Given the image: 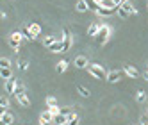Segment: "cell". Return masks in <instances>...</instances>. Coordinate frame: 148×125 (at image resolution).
Here are the masks:
<instances>
[{"mask_svg":"<svg viewBox=\"0 0 148 125\" xmlns=\"http://www.w3.org/2000/svg\"><path fill=\"white\" fill-rule=\"evenodd\" d=\"M111 25H107V23H102V27H100V32L97 34V43L98 45H105L109 41V36H111Z\"/></svg>","mask_w":148,"mask_h":125,"instance_id":"obj_1","label":"cell"},{"mask_svg":"<svg viewBox=\"0 0 148 125\" xmlns=\"http://www.w3.org/2000/svg\"><path fill=\"white\" fill-rule=\"evenodd\" d=\"M88 71L91 73V77H95V79H107V71H105V68L100 66V65H89Z\"/></svg>","mask_w":148,"mask_h":125,"instance_id":"obj_2","label":"cell"},{"mask_svg":"<svg viewBox=\"0 0 148 125\" xmlns=\"http://www.w3.org/2000/svg\"><path fill=\"white\" fill-rule=\"evenodd\" d=\"M71 45H73L71 34H70V30H68V29H64V30H62V47H64V52H66V50H70V48H71Z\"/></svg>","mask_w":148,"mask_h":125,"instance_id":"obj_3","label":"cell"},{"mask_svg":"<svg viewBox=\"0 0 148 125\" xmlns=\"http://www.w3.org/2000/svg\"><path fill=\"white\" fill-rule=\"evenodd\" d=\"M121 79V73H120V70H111V71H107V82H111V84H114V82H118Z\"/></svg>","mask_w":148,"mask_h":125,"instance_id":"obj_4","label":"cell"},{"mask_svg":"<svg viewBox=\"0 0 148 125\" xmlns=\"http://www.w3.org/2000/svg\"><path fill=\"white\" fill-rule=\"evenodd\" d=\"M123 71H125L129 77H132V79H139V75H141L139 71H137V68H134V66H130V65H125V66H123Z\"/></svg>","mask_w":148,"mask_h":125,"instance_id":"obj_5","label":"cell"},{"mask_svg":"<svg viewBox=\"0 0 148 125\" xmlns=\"http://www.w3.org/2000/svg\"><path fill=\"white\" fill-rule=\"evenodd\" d=\"M13 122H14V116H13L11 113L4 111L2 114H0V123H2V125H11Z\"/></svg>","mask_w":148,"mask_h":125,"instance_id":"obj_6","label":"cell"},{"mask_svg":"<svg viewBox=\"0 0 148 125\" xmlns=\"http://www.w3.org/2000/svg\"><path fill=\"white\" fill-rule=\"evenodd\" d=\"M75 68H79V70H82V68H88L89 66V61L84 57V56H79V57H75Z\"/></svg>","mask_w":148,"mask_h":125,"instance_id":"obj_7","label":"cell"},{"mask_svg":"<svg viewBox=\"0 0 148 125\" xmlns=\"http://www.w3.org/2000/svg\"><path fill=\"white\" fill-rule=\"evenodd\" d=\"M16 86H18V80H16L14 77H13V79H9V80H5V91H7V93H11V95H14Z\"/></svg>","mask_w":148,"mask_h":125,"instance_id":"obj_8","label":"cell"},{"mask_svg":"<svg viewBox=\"0 0 148 125\" xmlns=\"http://www.w3.org/2000/svg\"><path fill=\"white\" fill-rule=\"evenodd\" d=\"M14 97H16V100H18L20 106H23V107H29L30 106V100H29V97L25 95V93H20V95H14Z\"/></svg>","mask_w":148,"mask_h":125,"instance_id":"obj_9","label":"cell"},{"mask_svg":"<svg viewBox=\"0 0 148 125\" xmlns=\"http://www.w3.org/2000/svg\"><path fill=\"white\" fill-rule=\"evenodd\" d=\"M50 52H54V54H57V52H64V47H62V39H57L54 45H50L48 47Z\"/></svg>","mask_w":148,"mask_h":125,"instance_id":"obj_10","label":"cell"},{"mask_svg":"<svg viewBox=\"0 0 148 125\" xmlns=\"http://www.w3.org/2000/svg\"><path fill=\"white\" fill-rule=\"evenodd\" d=\"M100 27H102V23H91L88 27V34L93 36V38H97V34L100 32Z\"/></svg>","mask_w":148,"mask_h":125,"instance_id":"obj_11","label":"cell"},{"mask_svg":"<svg viewBox=\"0 0 148 125\" xmlns=\"http://www.w3.org/2000/svg\"><path fill=\"white\" fill-rule=\"evenodd\" d=\"M39 122H54V114L50 113V109H47L39 114Z\"/></svg>","mask_w":148,"mask_h":125,"instance_id":"obj_12","label":"cell"},{"mask_svg":"<svg viewBox=\"0 0 148 125\" xmlns=\"http://www.w3.org/2000/svg\"><path fill=\"white\" fill-rule=\"evenodd\" d=\"M120 7H123V9H125V11L129 13V14H137V9L132 5V2H123Z\"/></svg>","mask_w":148,"mask_h":125,"instance_id":"obj_13","label":"cell"},{"mask_svg":"<svg viewBox=\"0 0 148 125\" xmlns=\"http://www.w3.org/2000/svg\"><path fill=\"white\" fill-rule=\"evenodd\" d=\"M54 123L56 125L68 123V116H66V114H62V113H59V114H56V116H54Z\"/></svg>","mask_w":148,"mask_h":125,"instance_id":"obj_14","label":"cell"},{"mask_svg":"<svg viewBox=\"0 0 148 125\" xmlns=\"http://www.w3.org/2000/svg\"><path fill=\"white\" fill-rule=\"evenodd\" d=\"M114 11H116V9H109V7H103V5H100V9L97 11V14H98V16H111Z\"/></svg>","mask_w":148,"mask_h":125,"instance_id":"obj_15","label":"cell"},{"mask_svg":"<svg viewBox=\"0 0 148 125\" xmlns=\"http://www.w3.org/2000/svg\"><path fill=\"white\" fill-rule=\"evenodd\" d=\"M0 77H2L4 80L13 79V71H11V68H0Z\"/></svg>","mask_w":148,"mask_h":125,"instance_id":"obj_16","label":"cell"},{"mask_svg":"<svg viewBox=\"0 0 148 125\" xmlns=\"http://www.w3.org/2000/svg\"><path fill=\"white\" fill-rule=\"evenodd\" d=\"M75 9L79 13H86V11H89V7H88V4H86V0H79V2L75 4Z\"/></svg>","mask_w":148,"mask_h":125,"instance_id":"obj_17","label":"cell"},{"mask_svg":"<svg viewBox=\"0 0 148 125\" xmlns=\"http://www.w3.org/2000/svg\"><path fill=\"white\" fill-rule=\"evenodd\" d=\"M20 32H22V34H23V38H25V39H29V41H32V39H36V36H34L32 32H30V29H29V25H27V27H23L22 30H20Z\"/></svg>","mask_w":148,"mask_h":125,"instance_id":"obj_18","label":"cell"},{"mask_svg":"<svg viewBox=\"0 0 148 125\" xmlns=\"http://www.w3.org/2000/svg\"><path fill=\"white\" fill-rule=\"evenodd\" d=\"M66 68H68V61H64V59H62V61H59V62H57V66H56L57 73H64V71H66Z\"/></svg>","mask_w":148,"mask_h":125,"instance_id":"obj_19","label":"cell"},{"mask_svg":"<svg viewBox=\"0 0 148 125\" xmlns=\"http://www.w3.org/2000/svg\"><path fill=\"white\" fill-rule=\"evenodd\" d=\"M80 123V118L77 116L75 113H71V114H68V125H79Z\"/></svg>","mask_w":148,"mask_h":125,"instance_id":"obj_20","label":"cell"},{"mask_svg":"<svg viewBox=\"0 0 148 125\" xmlns=\"http://www.w3.org/2000/svg\"><path fill=\"white\" fill-rule=\"evenodd\" d=\"M86 4H88V7L91 9V11H95V13L100 9V4L97 2V0H86Z\"/></svg>","mask_w":148,"mask_h":125,"instance_id":"obj_21","label":"cell"},{"mask_svg":"<svg viewBox=\"0 0 148 125\" xmlns=\"http://www.w3.org/2000/svg\"><path fill=\"white\" fill-rule=\"evenodd\" d=\"M29 29H30V32H32V34H34L36 38H38V36L41 34V27H39L38 23H29Z\"/></svg>","mask_w":148,"mask_h":125,"instance_id":"obj_22","label":"cell"},{"mask_svg":"<svg viewBox=\"0 0 148 125\" xmlns=\"http://www.w3.org/2000/svg\"><path fill=\"white\" fill-rule=\"evenodd\" d=\"M56 41H57V38H56V36H47V38L43 39V45H45V47L48 48L50 45H54V43H56Z\"/></svg>","mask_w":148,"mask_h":125,"instance_id":"obj_23","label":"cell"},{"mask_svg":"<svg viewBox=\"0 0 148 125\" xmlns=\"http://www.w3.org/2000/svg\"><path fill=\"white\" fill-rule=\"evenodd\" d=\"M136 102H139V104L146 102V93H145L143 89H139V91H137V95H136Z\"/></svg>","mask_w":148,"mask_h":125,"instance_id":"obj_24","label":"cell"},{"mask_svg":"<svg viewBox=\"0 0 148 125\" xmlns=\"http://www.w3.org/2000/svg\"><path fill=\"white\" fill-rule=\"evenodd\" d=\"M9 39H13V41H18V43H22V39H23V34H22V32H11Z\"/></svg>","mask_w":148,"mask_h":125,"instance_id":"obj_25","label":"cell"},{"mask_svg":"<svg viewBox=\"0 0 148 125\" xmlns=\"http://www.w3.org/2000/svg\"><path fill=\"white\" fill-rule=\"evenodd\" d=\"M77 91L80 93L82 97H86V98H88V97L91 95V93H89V89H88V88H84V86H77Z\"/></svg>","mask_w":148,"mask_h":125,"instance_id":"obj_26","label":"cell"},{"mask_svg":"<svg viewBox=\"0 0 148 125\" xmlns=\"http://www.w3.org/2000/svg\"><path fill=\"white\" fill-rule=\"evenodd\" d=\"M0 68H11V61L7 57H0Z\"/></svg>","mask_w":148,"mask_h":125,"instance_id":"obj_27","label":"cell"},{"mask_svg":"<svg viewBox=\"0 0 148 125\" xmlns=\"http://www.w3.org/2000/svg\"><path fill=\"white\" fill-rule=\"evenodd\" d=\"M116 13H118V16H120V18H123V20H127V18L130 16V14L123 9V7H118V9H116Z\"/></svg>","mask_w":148,"mask_h":125,"instance_id":"obj_28","label":"cell"},{"mask_svg":"<svg viewBox=\"0 0 148 125\" xmlns=\"http://www.w3.org/2000/svg\"><path fill=\"white\" fill-rule=\"evenodd\" d=\"M0 106H2L4 109H7V107H9V98H7L5 95H4V97H0Z\"/></svg>","mask_w":148,"mask_h":125,"instance_id":"obj_29","label":"cell"},{"mask_svg":"<svg viewBox=\"0 0 148 125\" xmlns=\"http://www.w3.org/2000/svg\"><path fill=\"white\" fill-rule=\"evenodd\" d=\"M20 93H25V88H23L22 82H18V86H16V89H14V95H20Z\"/></svg>","mask_w":148,"mask_h":125,"instance_id":"obj_30","label":"cell"},{"mask_svg":"<svg viewBox=\"0 0 148 125\" xmlns=\"http://www.w3.org/2000/svg\"><path fill=\"white\" fill-rule=\"evenodd\" d=\"M47 104H48V107H52V106H57V100H56V97H47Z\"/></svg>","mask_w":148,"mask_h":125,"instance_id":"obj_31","label":"cell"},{"mask_svg":"<svg viewBox=\"0 0 148 125\" xmlns=\"http://www.w3.org/2000/svg\"><path fill=\"white\" fill-rule=\"evenodd\" d=\"M18 66H20V70H27V68H29V62H27V61H20Z\"/></svg>","mask_w":148,"mask_h":125,"instance_id":"obj_32","label":"cell"},{"mask_svg":"<svg viewBox=\"0 0 148 125\" xmlns=\"http://www.w3.org/2000/svg\"><path fill=\"white\" fill-rule=\"evenodd\" d=\"M112 2H114V5H116V7H120V5L123 4V0H112Z\"/></svg>","mask_w":148,"mask_h":125,"instance_id":"obj_33","label":"cell"},{"mask_svg":"<svg viewBox=\"0 0 148 125\" xmlns=\"http://www.w3.org/2000/svg\"><path fill=\"white\" fill-rule=\"evenodd\" d=\"M39 125H56L54 122H39Z\"/></svg>","mask_w":148,"mask_h":125,"instance_id":"obj_34","label":"cell"},{"mask_svg":"<svg viewBox=\"0 0 148 125\" xmlns=\"http://www.w3.org/2000/svg\"><path fill=\"white\" fill-rule=\"evenodd\" d=\"M143 75H145V79H146V80H148V70H146V71H145V73H143Z\"/></svg>","mask_w":148,"mask_h":125,"instance_id":"obj_35","label":"cell"},{"mask_svg":"<svg viewBox=\"0 0 148 125\" xmlns=\"http://www.w3.org/2000/svg\"><path fill=\"white\" fill-rule=\"evenodd\" d=\"M123 2H132V0H123Z\"/></svg>","mask_w":148,"mask_h":125,"instance_id":"obj_36","label":"cell"},{"mask_svg":"<svg viewBox=\"0 0 148 125\" xmlns=\"http://www.w3.org/2000/svg\"><path fill=\"white\" fill-rule=\"evenodd\" d=\"M62 125H68V123H62Z\"/></svg>","mask_w":148,"mask_h":125,"instance_id":"obj_37","label":"cell"}]
</instances>
